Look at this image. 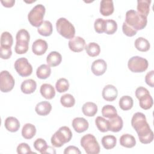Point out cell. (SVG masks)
Returning a JSON list of instances; mask_svg holds the SVG:
<instances>
[{
  "label": "cell",
  "mask_w": 154,
  "mask_h": 154,
  "mask_svg": "<svg viewBox=\"0 0 154 154\" xmlns=\"http://www.w3.org/2000/svg\"><path fill=\"white\" fill-rule=\"evenodd\" d=\"M131 125L136 131L140 142L149 144L153 140V132L147 122L145 115L140 112L135 113L131 119Z\"/></svg>",
  "instance_id": "cell-1"
},
{
  "label": "cell",
  "mask_w": 154,
  "mask_h": 154,
  "mask_svg": "<svg viewBox=\"0 0 154 154\" xmlns=\"http://www.w3.org/2000/svg\"><path fill=\"white\" fill-rule=\"evenodd\" d=\"M125 22L135 30L138 31L141 30L146 27L147 19V17L141 15L134 10H130L126 13Z\"/></svg>",
  "instance_id": "cell-2"
},
{
  "label": "cell",
  "mask_w": 154,
  "mask_h": 154,
  "mask_svg": "<svg viewBox=\"0 0 154 154\" xmlns=\"http://www.w3.org/2000/svg\"><path fill=\"white\" fill-rule=\"evenodd\" d=\"M72 137V132L70 128L64 126L60 127L52 136L51 141L52 144L55 147H60L65 143L70 141Z\"/></svg>",
  "instance_id": "cell-3"
},
{
  "label": "cell",
  "mask_w": 154,
  "mask_h": 154,
  "mask_svg": "<svg viewBox=\"0 0 154 154\" xmlns=\"http://www.w3.org/2000/svg\"><path fill=\"white\" fill-rule=\"evenodd\" d=\"M56 28L58 32L67 39L74 37L75 28L71 22L64 17L59 18L56 22Z\"/></svg>",
  "instance_id": "cell-4"
},
{
  "label": "cell",
  "mask_w": 154,
  "mask_h": 154,
  "mask_svg": "<svg viewBox=\"0 0 154 154\" xmlns=\"http://www.w3.org/2000/svg\"><path fill=\"white\" fill-rule=\"evenodd\" d=\"M80 143L87 154H97L100 152V146L93 134H88L84 135L81 139Z\"/></svg>",
  "instance_id": "cell-5"
},
{
  "label": "cell",
  "mask_w": 154,
  "mask_h": 154,
  "mask_svg": "<svg viewBox=\"0 0 154 154\" xmlns=\"http://www.w3.org/2000/svg\"><path fill=\"white\" fill-rule=\"evenodd\" d=\"M45 11V7L42 4L34 6L28 14V19L30 24L34 27L38 28L43 22Z\"/></svg>",
  "instance_id": "cell-6"
},
{
  "label": "cell",
  "mask_w": 154,
  "mask_h": 154,
  "mask_svg": "<svg viewBox=\"0 0 154 154\" xmlns=\"http://www.w3.org/2000/svg\"><path fill=\"white\" fill-rule=\"evenodd\" d=\"M135 96L139 100V105L141 108L147 110L151 108L153 104L152 97L147 88L139 87L135 90Z\"/></svg>",
  "instance_id": "cell-7"
},
{
  "label": "cell",
  "mask_w": 154,
  "mask_h": 154,
  "mask_svg": "<svg viewBox=\"0 0 154 154\" xmlns=\"http://www.w3.org/2000/svg\"><path fill=\"white\" fill-rule=\"evenodd\" d=\"M148 61L140 56H134L128 62L129 69L134 73H141L146 71L148 68Z\"/></svg>",
  "instance_id": "cell-8"
},
{
  "label": "cell",
  "mask_w": 154,
  "mask_h": 154,
  "mask_svg": "<svg viewBox=\"0 0 154 154\" xmlns=\"http://www.w3.org/2000/svg\"><path fill=\"white\" fill-rule=\"evenodd\" d=\"M14 66L17 73L22 77L28 76L32 72V67L26 58H18L16 60Z\"/></svg>",
  "instance_id": "cell-9"
},
{
  "label": "cell",
  "mask_w": 154,
  "mask_h": 154,
  "mask_svg": "<svg viewBox=\"0 0 154 154\" xmlns=\"http://www.w3.org/2000/svg\"><path fill=\"white\" fill-rule=\"evenodd\" d=\"M15 81L13 76L7 70H2L0 73V90L7 93L13 90Z\"/></svg>",
  "instance_id": "cell-10"
},
{
  "label": "cell",
  "mask_w": 154,
  "mask_h": 154,
  "mask_svg": "<svg viewBox=\"0 0 154 154\" xmlns=\"http://www.w3.org/2000/svg\"><path fill=\"white\" fill-rule=\"evenodd\" d=\"M68 45L69 49L75 52L82 51L86 46L85 40L79 36H76L70 39Z\"/></svg>",
  "instance_id": "cell-11"
},
{
  "label": "cell",
  "mask_w": 154,
  "mask_h": 154,
  "mask_svg": "<svg viewBox=\"0 0 154 154\" xmlns=\"http://www.w3.org/2000/svg\"><path fill=\"white\" fill-rule=\"evenodd\" d=\"M103 99L108 102L114 101L117 97L118 91L116 87L112 85L108 84L104 87L102 93Z\"/></svg>",
  "instance_id": "cell-12"
},
{
  "label": "cell",
  "mask_w": 154,
  "mask_h": 154,
  "mask_svg": "<svg viewBox=\"0 0 154 154\" xmlns=\"http://www.w3.org/2000/svg\"><path fill=\"white\" fill-rule=\"evenodd\" d=\"M107 69V64L106 61L102 59L94 60L92 64L91 70L96 76H100L105 73Z\"/></svg>",
  "instance_id": "cell-13"
},
{
  "label": "cell",
  "mask_w": 154,
  "mask_h": 154,
  "mask_svg": "<svg viewBox=\"0 0 154 154\" xmlns=\"http://www.w3.org/2000/svg\"><path fill=\"white\" fill-rule=\"evenodd\" d=\"M48 47V43L45 40L37 39L32 43V51L36 55H42L46 52Z\"/></svg>",
  "instance_id": "cell-14"
},
{
  "label": "cell",
  "mask_w": 154,
  "mask_h": 154,
  "mask_svg": "<svg viewBox=\"0 0 154 154\" xmlns=\"http://www.w3.org/2000/svg\"><path fill=\"white\" fill-rule=\"evenodd\" d=\"M108 129L114 132H118L122 130L123 126V122L121 117L118 114L108 120Z\"/></svg>",
  "instance_id": "cell-15"
},
{
  "label": "cell",
  "mask_w": 154,
  "mask_h": 154,
  "mask_svg": "<svg viewBox=\"0 0 154 154\" xmlns=\"http://www.w3.org/2000/svg\"><path fill=\"white\" fill-rule=\"evenodd\" d=\"M72 126L76 132L82 133L88 129L89 124L85 119L76 117L72 121Z\"/></svg>",
  "instance_id": "cell-16"
},
{
  "label": "cell",
  "mask_w": 154,
  "mask_h": 154,
  "mask_svg": "<svg viewBox=\"0 0 154 154\" xmlns=\"http://www.w3.org/2000/svg\"><path fill=\"white\" fill-rule=\"evenodd\" d=\"M114 4L112 0H102L100 3V13L103 16H108L114 12Z\"/></svg>",
  "instance_id": "cell-17"
},
{
  "label": "cell",
  "mask_w": 154,
  "mask_h": 154,
  "mask_svg": "<svg viewBox=\"0 0 154 154\" xmlns=\"http://www.w3.org/2000/svg\"><path fill=\"white\" fill-rule=\"evenodd\" d=\"M52 109L51 104L48 101H42L38 103L35 108L36 113L39 116H45L48 115Z\"/></svg>",
  "instance_id": "cell-18"
},
{
  "label": "cell",
  "mask_w": 154,
  "mask_h": 154,
  "mask_svg": "<svg viewBox=\"0 0 154 154\" xmlns=\"http://www.w3.org/2000/svg\"><path fill=\"white\" fill-rule=\"evenodd\" d=\"M4 126L7 131L11 132H15L20 128V122L16 117H8L5 120Z\"/></svg>",
  "instance_id": "cell-19"
},
{
  "label": "cell",
  "mask_w": 154,
  "mask_h": 154,
  "mask_svg": "<svg viewBox=\"0 0 154 154\" xmlns=\"http://www.w3.org/2000/svg\"><path fill=\"white\" fill-rule=\"evenodd\" d=\"M37 88L36 82L32 79H26L22 82L20 85L21 91L25 94H31L35 91Z\"/></svg>",
  "instance_id": "cell-20"
},
{
  "label": "cell",
  "mask_w": 154,
  "mask_h": 154,
  "mask_svg": "<svg viewBox=\"0 0 154 154\" xmlns=\"http://www.w3.org/2000/svg\"><path fill=\"white\" fill-rule=\"evenodd\" d=\"M62 61L61 55L57 51L51 52L46 57L48 65L51 67H55L59 65Z\"/></svg>",
  "instance_id": "cell-21"
},
{
  "label": "cell",
  "mask_w": 154,
  "mask_h": 154,
  "mask_svg": "<svg viewBox=\"0 0 154 154\" xmlns=\"http://www.w3.org/2000/svg\"><path fill=\"white\" fill-rule=\"evenodd\" d=\"M42 96L46 99H52L55 97V91L54 87L49 84H43L40 89Z\"/></svg>",
  "instance_id": "cell-22"
},
{
  "label": "cell",
  "mask_w": 154,
  "mask_h": 154,
  "mask_svg": "<svg viewBox=\"0 0 154 154\" xmlns=\"http://www.w3.org/2000/svg\"><path fill=\"white\" fill-rule=\"evenodd\" d=\"M150 0H138L137 1V12L144 16L147 17L150 11Z\"/></svg>",
  "instance_id": "cell-23"
},
{
  "label": "cell",
  "mask_w": 154,
  "mask_h": 154,
  "mask_svg": "<svg viewBox=\"0 0 154 154\" xmlns=\"http://www.w3.org/2000/svg\"><path fill=\"white\" fill-rule=\"evenodd\" d=\"M82 111L85 116L93 117L97 112V106L94 102H87L82 105Z\"/></svg>",
  "instance_id": "cell-24"
},
{
  "label": "cell",
  "mask_w": 154,
  "mask_h": 154,
  "mask_svg": "<svg viewBox=\"0 0 154 154\" xmlns=\"http://www.w3.org/2000/svg\"><path fill=\"white\" fill-rule=\"evenodd\" d=\"M120 144L126 148H132L136 144L135 137L129 134H125L120 138Z\"/></svg>",
  "instance_id": "cell-25"
},
{
  "label": "cell",
  "mask_w": 154,
  "mask_h": 154,
  "mask_svg": "<svg viewBox=\"0 0 154 154\" xmlns=\"http://www.w3.org/2000/svg\"><path fill=\"white\" fill-rule=\"evenodd\" d=\"M36 134V128L31 123H26L23 125L22 129V137L27 140L31 139Z\"/></svg>",
  "instance_id": "cell-26"
},
{
  "label": "cell",
  "mask_w": 154,
  "mask_h": 154,
  "mask_svg": "<svg viewBox=\"0 0 154 154\" xmlns=\"http://www.w3.org/2000/svg\"><path fill=\"white\" fill-rule=\"evenodd\" d=\"M52 25L49 20H44L42 24L38 28L37 32L41 35L48 37L52 33Z\"/></svg>",
  "instance_id": "cell-27"
},
{
  "label": "cell",
  "mask_w": 154,
  "mask_h": 154,
  "mask_svg": "<svg viewBox=\"0 0 154 154\" xmlns=\"http://www.w3.org/2000/svg\"><path fill=\"white\" fill-rule=\"evenodd\" d=\"M135 48L141 52H146L149 50L150 45L149 41L144 37H140L137 38L134 43Z\"/></svg>",
  "instance_id": "cell-28"
},
{
  "label": "cell",
  "mask_w": 154,
  "mask_h": 154,
  "mask_svg": "<svg viewBox=\"0 0 154 154\" xmlns=\"http://www.w3.org/2000/svg\"><path fill=\"white\" fill-rule=\"evenodd\" d=\"M103 147L107 150L114 148L117 144V139L114 135H108L103 136L101 140Z\"/></svg>",
  "instance_id": "cell-29"
},
{
  "label": "cell",
  "mask_w": 154,
  "mask_h": 154,
  "mask_svg": "<svg viewBox=\"0 0 154 154\" xmlns=\"http://www.w3.org/2000/svg\"><path fill=\"white\" fill-rule=\"evenodd\" d=\"M51 73V69L50 66L48 64H42L40 65L36 70L37 76L42 79H45L48 78Z\"/></svg>",
  "instance_id": "cell-30"
},
{
  "label": "cell",
  "mask_w": 154,
  "mask_h": 154,
  "mask_svg": "<svg viewBox=\"0 0 154 154\" xmlns=\"http://www.w3.org/2000/svg\"><path fill=\"white\" fill-rule=\"evenodd\" d=\"M87 54L91 57H94L99 55L100 48L99 45L95 42H90L85 47Z\"/></svg>",
  "instance_id": "cell-31"
},
{
  "label": "cell",
  "mask_w": 154,
  "mask_h": 154,
  "mask_svg": "<svg viewBox=\"0 0 154 154\" xmlns=\"http://www.w3.org/2000/svg\"><path fill=\"white\" fill-rule=\"evenodd\" d=\"M119 106L123 111L131 109L134 105L132 98L129 96H123L119 100Z\"/></svg>",
  "instance_id": "cell-32"
},
{
  "label": "cell",
  "mask_w": 154,
  "mask_h": 154,
  "mask_svg": "<svg viewBox=\"0 0 154 154\" xmlns=\"http://www.w3.org/2000/svg\"><path fill=\"white\" fill-rule=\"evenodd\" d=\"M16 43L29 44L30 35L28 31L25 29H21L19 30L16 36Z\"/></svg>",
  "instance_id": "cell-33"
},
{
  "label": "cell",
  "mask_w": 154,
  "mask_h": 154,
  "mask_svg": "<svg viewBox=\"0 0 154 154\" xmlns=\"http://www.w3.org/2000/svg\"><path fill=\"white\" fill-rule=\"evenodd\" d=\"M13 43V38L11 34L8 31L3 32L1 35V46L3 48H11Z\"/></svg>",
  "instance_id": "cell-34"
},
{
  "label": "cell",
  "mask_w": 154,
  "mask_h": 154,
  "mask_svg": "<svg viewBox=\"0 0 154 154\" xmlns=\"http://www.w3.org/2000/svg\"><path fill=\"white\" fill-rule=\"evenodd\" d=\"M60 102L61 105L66 108H70L74 106L75 103V99L71 94H65L60 98Z\"/></svg>",
  "instance_id": "cell-35"
},
{
  "label": "cell",
  "mask_w": 154,
  "mask_h": 154,
  "mask_svg": "<svg viewBox=\"0 0 154 154\" xmlns=\"http://www.w3.org/2000/svg\"><path fill=\"white\" fill-rule=\"evenodd\" d=\"M102 114L106 118H112L117 114L116 108L111 105H106L102 108Z\"/></svg>",
  "instance_id": "cell-36"
},
{
  "label": "cell",
  "mask_w": 154,
  "mask_h": 154,
  "mask_svg": "<svg viewBox=\"0 0 154 154\" xmlns=\"http://www.w3.org/2000/svg\"><path fill=\"white\" fill-rule=\"evenodd\" d=\"M95 124L97 129L102 132H106L109 131L108 120L101 116H98L96 118Z\"/></svg>",
  "instance_id": "cell-37"
},
{
  "label": "cell",
  "mask_w": 154,
  "mask_h": 154,
  "mask_svg": "<svg viewBox=\"0 0 154 154\" xmlns=\"http://www.w3.org/2000/svg\"><path fill=\"white\" fill-rule=\"evenodd\" d=\"M117 29V22L112 19L105 20V32L106 34L111 35L114 34Z\"/></svg>",
  "instance_id": "cell-38"
},
{
  "label": "cell",
  "mask_w": 154,
  "mask_h": 154,
  "mask_svg": "<svg viewBox=\"0 0 154 154\" xmlns=\"http://www.w3.org/2000/svg\"><path fill=\"white\" fill-rule=\"evenodd\" d=\"M55 88L58 92L59 93H63L69 90V83L67 79L62 78L59 79L56 84H55Z\"/></svg>",
  "instance_id": "cell-39"
},
{
  "label": "cell",
  "mask_w": 154,
  "mask_h": 154,
  "mask_svg": "<svg viewBox=\"0 0 154 154\" xmlns=\"http://www.w3.org/2000/svg\"><path fill=\"white\" fill-rule=\"evenodd\" d=\"M34 147L36 150L40 152L42 154H43L45 153L49 146L45 140L43 138H37L34 142Z\"/></svg>",
  "instance_id": "cell-40"
},
{
  "label": "cell",
  "mask_w": 154,
  "mask_h": 154,
  "mask_svg": "<svg viewBox=\"0 0 154 154\" xmlns=\"http://www.w3.org/2000/svg\"><path fill=\"white\" fill-rule=\"evenodd\" d=\"M94 28L96 32L99 34L105 32V20L102 18H98L96 19L94 23Z\"/></svg>",
  "instance_id": "cell-41"
},
{
  "label": "cell",
  "mask_w": 154,
  "mask_h": 154,
  "mask_svg": "<svg viewBox=\"0 0 154 154\" xmlns=\"http://www.w3.org/2000/svg\"><path fill=\"white\" fill-rule=\"evenodd\" d=\"M122 31H123V33L128 37H132V36L135 35L137 32V30H135L132 26L128 25L125 22H124L123 23Z\"/></svg>",
  "instance_id": "cell-42"
},
{
  "label": "cell",
  "mask_w": 154,
  "mask_h": 154,
  "mask_svg": "<svg viewBox=\"0 0 154 154\" xmlns=\"http://www.w3.org/2000/svg\"><path fill=\"white\" fill-rule=\"evenodd\" d=\"M17 153L19 154L23 153H35L31 151L29 146L25 143L19 144L17 147Z\"/></svg>",
  "instance_id": "cell-43"
},
{
  "label": "cell",
  "mask_w": 154,
  "mask_h": 154,
  "mask_svg": "<svg viewBox=\"0 0 154 154\" xmlns=\"http://www.w3.org/2000/svg\"><path fill=\"white\" fill-rule=\"evenodd\" d=\"M28 45L29 44L16 43L14 48L16 53L17 54H25L28 50Z\"/></svg>",
  "instance_id": "cell-44"
},
{
  "label": "cell",
  "mask_w": 154,
  "mask_h": 154,
  "mask_svg": "<svg viewBox=\"0 0 154 154\" xmlns=\"http://www.w3.org/2000/svg\"><path fill=\"white\" fill-rule=\"evenodd\" d=\"M1 50V58L3 60H7L9 59L11 55L12 51L11 48H3L0 47Z\"/></svg>",
  "instance_id": "cell-45"
},
{
  "label": "cell",
  "mask_w": 154,
  "mask_h": 154,
  "mask_svg": "<svg viewBox=\"0 0 154 154\" xmlns=\"http://www.w3.org/2000/svg\"><path fill=\"white\" fill-rule=\"evenodd\" d=\"M154 70L149 72L145 76V82L146 84L151 87H154Z\"/></svg>",
  "instance_id": "cell-46"
},
{
  "label": "cell",
  "mask_w": 154,
  "mask_h": 154,
  "mask_svg": "<svg viewBox=\"0 0 154 154\" xmlns=\"http://www.w3.org/2000/svg\"><path fill=\"white\" fill-rule=\"evenodd\" d=\"M81 151L79 149L74 146H69L67 147L64 151V154H67V153H76V154H81Z\"/></svg>",
  "instance_id": "cell-47"
},
{
  "label": "cell",
  "mask_w": 154,
  "mask_h": 154,
  "mask_svg": "<svg viewBox=\"0 0 154 154\" xmlns=\"http://www.w3.org/2000/svg\"><path fill=\"white\" fill-rule=\"evenodd\" d=\"M1 2L4 7L10 8L14 5L15 1L14 0H5V1H1Z\"/></svg>",
  "instance_id": "cell-48"
}]
</instances>
